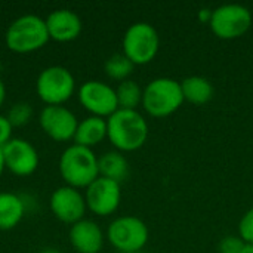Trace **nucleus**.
I'll use <instances>...</instances> for the list:
<instances>
[{"mask_svg": "<svg viewBox=\"0 0 253 253\" xmlns=\"http://www.w3.org/2000/svg\"><path fill=\"white\" fill-rule=\"evenodd\" d=\"M98 169L99 176L120 184L127 178L129 163L120 151H108L98 159Z\"/></svg>", "mask_w": 253, "mask_h": 253, "instance_id": "18", "label": "nucleus"}, {"mask_svg": "<svg viewBox=\"0 0 253 253\" xmlns=\"http://www.w3.org/2000/svg\"><path fill=\"white\" fill-rule=\"evenodd\" d=\"M6 169V165H4V157H3V151H1V148H0V176H1V173H3V170Z\"/></svg>", "mask_w": 253, "mask_h": 253, "instance_id": "27", "label": "nucleus"}, {"mask_svg": "<svg viewBox=\"0 0 253 253\" xmlns=\"http://www.w3.org/2000/svg\"><path fill=\"white\" fill-rule=\"evenodd\" d=\"M159 47V33L148 22L132 24L123 36V53L135 65H144L151 62L156 58Z\"/></svg>", "mask_w": 253, "mask_h": 253, "instance_id": "5", "label": "nucleus"}, {"mask_svg": "<svg viewBox=\"0 0 253 253\" xmlns=\"http://www.w3.org/2000/svg\"><path fill=\"white\" fill-rule=\"evenodd\" d=\"M12 125L6 116H0V148H3L12 138Z\"/></svg>", "mask_w": 253, "mask_h": 253, "instance_id": "25", "label": "nucleus"}, {"mask_svg": "<svg viewBox=\"0 0 253 253\" xmlns=\"http://www.w3.org/2000/svg\"><path fill=\"white\" fill-rule=\"evenodd\" d=\"M50 211L56 219L65 224H76L84 219V212L87 209L84 196L73 187H59L50 196Z\"/></svg>", "mask_w": 253, "mask_h": 253, "instance_id": "12", "label": "nucleus"}, {"mask_svg": "<svg viewBox=\"0 0 253 253\" xmlns=\"http://www.w3.org/2000/svg\"><path fill=\"white\" fill-rule=\"evenodd\" d=\"M79 101L92 116L108 119L119 110L116 89L99 80H89L79 89Z\"/></svg>", "mask_w": 253, "mask_h": 253, "instance_id": "9", "label": "nucleus"}, {"mask_svg": "<svg viewBox=\"0 0 253 253\" xmlns=\"http://www.w3.org/2000/svg\"><path fill=\"white\" fill-rule=\"evenodd\" d=\"M104 68L110 79L125 82L133 73L135 64L125 53H114L105 61Z\"/></svg>", "mask_w": 253, "mask_h": 253, "instance_id": "21", "label": "nucleus"}, {"mask_svg": "<svg viewBox=\"0 0 253 253\" xmlns=\"http://www.w3.org/2000/svg\"><path fill=\"white\" fill-rule=\"evenodd\" d=\"M239 236L246 245H253V208L243 215L239 224Z\"/></svg>", "mask_w": 253, "mask_h": 253, "instance_id": "24", "label": "nucleus"}, {"mask_svg": "<svg viewBox=\"0 0 253 253\" xmlns=\"http://www.w3.org/2000/svg\"><path fill=\"white\" fill-rule=\"evenodd\" d=\"M4 99H6V87H4V84H3V82L0 79V107L3 105Z\"/></svg>", "mask_w": 253, "mask_h": 253, "instance_id": "26", "label": "nucleus"}, {"mask_svg": "<svg viewBox=\"0 0 253 253\" xmlns=\"http://www.w3.org/2000/svg\"><path fill=\"white\" fill-rule=\"evenodd\" d=\"M25 212L24 202L13 193H0V230L15 228Z\"/></svg>", "mask_w": 253, "mask_h": 253, "instance_id": "17", "label": "nucleus"}, {"mask_svg": "<svg viewBox=\"0 0 253 253\" xmlns=\"http://www.w3.org/2000/svg\"><path fill=\"white\" fill-rule=\"evenodd\" d=\"M242 253H253V245H246L245 251Z\"/></svg>", "mask_w": 253, "mask_h": 253, "instance_id": "28", "label": "nucleus"}, {"mask_svg": "<svg viewBox=\"0 0 253 253\" xmlns=\"http://www.w3.org/2000/svg\"><path fill=\"white\" fill-rule=\"evenodd\" d=\"M42 253H61L59 251H56V249H44V251H42Z\"/></svg>", "mask_w": 253, "mask_h": 253, "instance_id": "29", "label": "nucleus"}, {"mask_svg": "<svg viewBox=\"0 0 253 253\" xmlns=\"http://www.w3.org/2000/svg\"><path fill=\"white\" fill-rule=\"evenodd\" d=\"M42 130L58 142L74 139L79 122L73 111L64 105H46L39 117Z\"/></svg>", "mask_w": 253, "mask_h": 253, "instance_id": "10", "label": "nucleus"}, {"mask_svg": "<svg viewBox=\"0 0 253 253\" xmlns=\"http://www.w3.org/2000/svg\"><path fill=\"white\" fill-rule=\"evenodd\" d=\"M107 138V120L96 117V116H89L84 120L79 122L76 135H74V144L92 148L102 142Z\"/></svg>", "mask_w": 253, "mask_h": 253, "instance_id": "16", "label": "nucleus"}, {"mask_svg": "<svg viewBox=\"0 0 253 253\" xmlns=\"http://www.w3.org/2000/svg\"><path fill=\"white\" fill-rule=\"evenodd\" d=\"M142 89L139 84L133 80H125L120 82V84L116 89L117 95V104L120 110H136L139 104H142Z\"/></svg>", "mask_w": 253, "mask_h": 253, "instance_id": "20", "label": "nucleus"}, {"mask_svg": "<svg viewBox=\"0 0 253 253\" xmlns=\"http://www.w3.org/2000/svg\"><path fill=\"white\" fill-rule=\"evenodd\" d=\"M46 21L37 15H22L16 18L4 34L9 50L16 53H30L42 49L49 42Z\"/></svg>", "mask_w": 253, "mask_h": 253, "instance_id": "3", "label": "nucleus"}, {"mask_svg": "<svg viewBox=\"0 0 253 253\" xmlns=\"http://www.w3.org/2000/svg\"><path fill=\"white\" fill-rule=\"evenodd\" d=\"M74 89L76 80L71 71L61 65L44 68L36 83L37 95L46 105H62L73 96Z\"/></svg>", "mask_w": 253, "mask_h": 253, "instance_id": "7", "label": "nucleus"}, {"mask_svg": "<svg viewBox=\"0 0 253 253\" xmlns=\"http://www.w3.org/2000/svg\"><path fill=\"white\" fill-rule=\"evenodd\" d=\"M181 89L184 101H188L196 105H203L209 102L213 96L212 83L202 76H190L181 82Z\"/></svg>", "mask_w": 253, "mask_h": 253, "instance_id": "19", "label": "nucleus"}, {"mask_svg": "<svg viewBox=\"0 0 253 253\" xmlns=\"http://www.w3.org/2000/svg\"><path fill=\"white\" fill-rule=\"evenodd\" d=\"M182 102L181 82L169 77L151 80L142 92V107L151 117H168L178 111Z\"/></svg>", "mask_w": 253, "mask_h": 253, "instance_id": "4", "label": "nucleus"}, {"mask_svg": "<svg viewBox=\"0 0 253 253\" xmlns=\"http://www.w3.org/2000/svg\"><path fill=\"white\" fill-rule=\"evenodd\" d=\"M33 116V108L30 104L27 102H16L10 107L6 119L9 120V123L13 126H24L30 122Z\"/></svg>", "mask_w": 253, "mask_h": 253, "instance_id": "22", "label": "nucleus"}, {"mask_svg": "<svg viewBox=\"0 0 253 253\" xmlns=\"http://www.w3.org/2000/svg\"><path fill=\"white\" fill-rule=\"evenodd\" d=\"M49 37L56 42H71L82 33L83 24L80 16L71 9H56L46 18Z\"/></svg>", "mask_w": 253, "mask_h": 253, "instance_id": "14", "label": "nucleus"}, {"mask_svg": "<svg viewBox=\"0 0 253 253\" xmlns=\"http://www.w3.org/2000/svg\"><path fill=\"white\" fill-rule=\"evenodd\" d=\"M86 205L90 212L98 216H108L114 213L122 200L120 184L99 176L86 188Z\"/></svg>", "mask_w": 253, "mask_h": 253, "instance_id": "11", "label": "nucleus"}, {"mask_svg": "<svg viewBox=\"0 0 253 253\" xmlns=\"http://www.w3.org/2000/svg\"><path fill=\"white\" fill-rule=\"evenodd\" d=\"M59 173L68 187L77 190L87 188L95 179L99 178L98 157L92 148L73 144L61 154Z\"/></svg>", "mask_w": 253, "mask_h": 253, "instance_id": "2", "label": "nucleus"}, {"mask_svg": "<svg viewBox=\"0 0 253 253\" xmlns=\"http://www.w3.org/2000/svg\"><path fill=\"white\" fill-rule=\"evenodd\" d=\"M245 248L246 243L240 236H225L218 245L219 253H242Z\"/></svg>", "mask_w": 253, "mask_h": 253, "instance_id": "23", "label": "nucleus"}, {"mask_svg": "<svg viewBox=\"0 0 253 253\" xmlns=\"http://www.w3.org/2000/svg\"><path fill=\"white\" fill-rule=\"evenodd\" d=\"M68 239L79 253H99L104 246V233L90 219H82L71 225Z\"/></svg>", "mask_w": 253, "mask_h": 253, "instance_id": "15", "label": "nucleus"}, {"mask_svg": "<svg viewBox=\"0 0 253 253\" xmlns=\"http://www.w3.org/2000/svg\"><path fill=\"white\" fill-rule=\"evenodd\" d=\"M107 138L122 151L139 150L148 138V123L136 110H117L107 119Z\"/></svg>", "mask_w": 253, "mask_h": 253, "instance_id": "1", "label": "nucleus"}, {"mask_svg": "<svg viewBox=\"0 0 253 253\" xmlns=\"http://www.w3.org/2000/svg\"><path fill=\"white\" fill-rule=\"evenodd\" d=\"M252 12L246 6L230 3L212 10L209 25L216 37L233 40L245 36L252 27Z\"/></svg>", "mask_w": 253, "mask_h": 253, "instance_id": "6", "label": "nucleus"}, {"mask_svg": "<svg viewBox=\"0 0 253 253\" xmlns=\"http://www.w3.org/2000/svg\"><path fill=\"white\" fill-rule=\"evenodd\" d=\"M107 239L119 252L136 253L148 242V228L136 216H120L110 224Z\"/></svg>", "mask_w": 253, "mask_h": 253, "instance_id": "8", "label": "nucleus"}, {"mask_svg": "<svg viewBox=\"0 0 253 253\" xmlns=\"http://www.w3.org/2000/svg\"><path fill=\"white\" fill-rule=\"evenodd\" d=\"M6 169L16 176H28L39 166V154L33 144L21 138H12L3 148Z\"/></svg>", "mask_w": 253, "mask_h": 253, "instance_id": "13", "label": "nucleus"}]
</instances>
